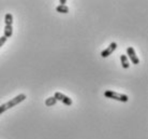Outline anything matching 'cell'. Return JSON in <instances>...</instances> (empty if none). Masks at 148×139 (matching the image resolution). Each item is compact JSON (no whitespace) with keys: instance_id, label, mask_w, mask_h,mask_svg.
Wrapping results in <instances>:
<instances>
[{"instance_id":"9c48e42d","label":"cell","mask_w":148,"mask_h":139,"mask_svg":"<svg viewBox=\"0 0 148 139\" xmlns=\"http://www.w3.org/2000/svg\"><path fill=\"white\" fill-rule=\"evenodd\" d=\"M4 22H5V25L12 26V24H13V15L11 13H7L5 17H4Z\"/></svg>"},{"instance_id":"7c38bea8","label":"cell","mask_w":148,"mask_h":139,"mask_svg":"<svg viewBox=\"0 0 148 139\" xmlns=\"http://www.w3.org/2000/svg\"><path fill=\"white\" fill-rule=\"evenodd\" d=\"M59 3H60V6H64V4L67 3V1H66V0H60Z\"/></svg>"},{"instance_id":"52a82bcc","label":"cell","mask_w":148,"mask_h":139,"mask_svg":"<svg viewBox=\"0 0 148 139\" xmlns=\"http://www.w3.org/2000/svg\"><path fill=\"white\" fill-rule=\"evenodd\" d=\"M120 60H121L122 68L128 69V68H129V66H130V63H129V60H128V57H127V55H121V56H120Z\"/></svg>"},{"instance_id":"3957f363","label":"cell","mask_w":148,"mask_h":139,"mask_svg":"<svg viewBox=\"0 0 148 139\" xmlns=\"http://www.w3.org/2000/svg\"><path fill=\"white\" fill-rule=\"evenodd\" d=\"M127 55H128L127 57H129L130 60L132 62V64H134V65L140 64V59H138L136 53H135V50H134L132 46H128V48H127Z\"/></svg>"},{"instance_id":"ba28073f","label":"cell","mask_w":148,"mask_h":139,"mask_svg":"<svg viewBox=\"0 0 148 139\" xmlns=\"http://www.w3.org/2000/svg\"><path fill=\"white\" fill-rule=\"evenodd\" d=\"M56 11L59 12V13H63V14H67L69 13V7H68L67 4H64V6H58V7H56Z\"/></svg>"},{"instance_id":"8fae6325","label":"cell","mask_w":148,"mask_h":139,"mask_svg":"<svg viewBox=\"0 0 148 139\" xmlns=\"http://www.w3.org/2000/svg\"><path fill=\"white\" fill-rule=\"evenodd\" d=\"M7 38L5 37H1L0 38V48H1V46H2V45L4 44V43H5V42H7Z\"/></svg>"},{"instance_id":"8992f818","label":"cell","mask_w":148,"mask_h":139,"mask_svg":"<svg viewBox=\"0 0 148 139\" xmlns=\"http://www.w3.org/2000/svg\"><path fill=\"white\" fill-rule=\"evenodd\" d=\"M12 35H13V27L10 26V25H5L4 26V36L8 39V38H11Z\"/></svg>"},{"instance_id":"30bf717a","label":"cell","mask_w":148,"mask_h":139,"mask_svg":"<svg viewBox=\"0 0 148 139\" xmlns=\"http://www.w3.org/2000/svg\"><path fill=\"white\" fill-rule=\"evenodd\" d=\"M57 102V99H56L54 96L53 97H48L46 100H45V105L47 106V107H51V106H54Z\"/></svg>"},{"instance_id":"6da1fadb","label":"cell","mask_w":148,"mask_h":139,"mask_svg":"<svg viewBox=\"0 0 148 139\" xmlns=\"http://www.w3.org/2000/svg\"><path fill=\"white\" fill-rule=\"evenodd\" d=\"M26 98H27V96L25 94H19V95H17V96H15L14 98H12L11 100H9V102H7L5 104L1 105L0 106V115L3 112H5L7 110L11 109V108L15 107L16 105H18V104H21L22 102H24Z\"/></svg>"},{"instance_id":"277c9868","label":"cell","mask_w":148,"mask_h":139,"mask_svg":"<svg viewBox=\"0 0 148 139\" xmlns=\"http://www.w3.org/2000/svg\"><path fill=\"white\" fill-rule=\"evenodd\" d=\"M54 97H55L57 100H60L61 102H63L66 106H71L72 102H73L70 97H68L67 95L62 94V93H60V92H56L55 95H54Z\"/></svg>"},{"instance_id":"7a4b0ae2","label":"cell","mask_w":148,"mask_h":139,"mask_svg":"<svg viewBox=\"0 0 148 139\" xmlns=\"http://www.w3.org/2000/svg\"><path fill=\"white\" fill-rule=\"evenodd\" d=\"M104 96L106 98H111V99H115V100H118V102H127L129 100V97L126 94H121V93H117L114 91H105L104 92Z\"/></svg>"},{"instance_id":"5b68a950","label":"cell","mask_w":148,"mask_h":139,"mask_svg":"<svg viewBox=\"0 0 148 139\" xmlns=\"http://www.w3.org/2000/svg\"><path fill=\"white\" fill-rule=\"evenodd\" d=\"M116 49H117V43H116V42H112L111 44L108 45L106 49L103 50V51L101 52V56L103 57V58L108 57L110 55H112V53L114 52Z\"/></svg>"}]
</instances>
